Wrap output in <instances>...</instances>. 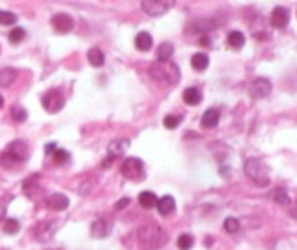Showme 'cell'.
Returning a JSON list of instances; mask_svg holds the SVG:
<instances>
[{"label":"cell","instance_id":"6da1fadb","mask_svg":"<svg viewBox=\"0 0 297 250\" xmlns=\"http://www.w3.org/2000/svg\"><path fill=\"white\" fill-rule=\"evenodd\" d=\"M166 241H168V233L157 224H144L139 230V243L142 250H157L165 246Z\"/></svg>","mask_w":297,"mask_h":250},{"label":"cell","instance_id":"7a4b0ae2","mask_svg":"<svg viewBox=\"0 0 297 250\" xmlns=\"http://www.w3.org/2000/svg\"><path fill=\"white\" fill-rule=\"evenodd\" d=\"M150 77L161 86H176L179 82V67L174 62H153L150 66Z\"/></svg>","mask_w":297,"mask_h":250},{"label":"cell","instance_id":"3957f363","mask_svg":"<svg viewBox=\"0 0 297 250\" xmlns=\"http://www.w3.org/2000/svg\"><path fill=\"white\" fill-rule=\"evenodd\" d=\"M28 159V148L23 140H14L12 144H8L4 153H0V165L4 168H12V166L19 165L23 161Z\"/></svg>","mask_w":297,"mask_h":250},{"label":"cell","instance_id":"277c9868","mask_svg":"<svg viewBox=\"0 0 297 250\" xmlns=\"http://www.w3.org/2000/svg\"><path fill=\"white\" fill-rule=\"evenodd\" d=\"M245 174L252 183L258 187H267L269 185V168L262 159L251 157L245 161Z\"/></svg>","mask_w":297,"mask_h":250},{"label":"cell","instance_id":"5b68a950","mask_svg":"<svg viewBox=\"0 0 297 250\" xmlns=\"http://www.w3.org/2000/svg\"><path fill=\"white\" fill-rule=\"evenodd\" d=\"M122 176L129 181H142L146 178V168L144 163L140 161L139 157H127L124 163H122Z\"/></svg>","mask_w":297,"mask_h":250},{"label":"cell","instance_id":"8992f818","mask_svg":"<svg viewBox=\"0 0 297 250\" xmlns=\"http://www.w3.org/2000/svg\"><path fill=\"white\" fill-rule=\"evenodd\" d=\"M41 105H43V108L49 114H56V112H60L64 108L66 99H64L60 90H49V92H45L41 95Z\"/></svg>","mask_w":297,"mask_h":250},{"label":"cell","instance_id":"52a82bcc","mask_svg":"<svg viewBox=\"0 0 297 250\" xmlns=\"http://www.w3.org/2000/svg\"><path fill=\"white\" fill-rule=\"evenodd\" d=\"M140 6H142V10H144L148 15L161 17V15H165L166 12L174 6V2H172V0H142Z\"/></svg>","mask_w":297,"mask_h":250},{"label":"cell","instance_id":"ba28073f","mask_svg":"<svg viewBox=\"0 0 297 250\" xmlns=\"http://www.w3.org/2000/svg\"><path fill=\"white\" fill-rule=\"evenodd\" d=\"M249 93H251L254 99H262V97H267L271 93V82L264 77H260V79H254L249 86Z\"/></svg>","mask_w":297,"mask_h":250},{"label":"cell","instance_id":"9c48e42d","mask_svg":"<svg viewBox=\"0 0 297 250\" xmlns=\"http://www.w3.org/2000/svg\"><path fill=\"white\" fill-rule=\"evenodd\" d=\"M51 25H53V28L56 30V32L67 34V32H71V30H73V27H75V21H73L71 15L56 14L53 19H51Z\"/></svg>","mask_w":297,"mask_h":250},{"label":"cell","instance_id":"30bf717a","mask_svg":"<svg viewBox=\"0 0 297 250\" xmlns=\"http://www.w3.org/2000/svg\"><path fill=\"white\" fill-rule=\"evenodd\" d=\"M271 27L275 28H286L288 27V23H290V12H288V8L284 6H277L273 12H271Z\"/></svg>","mask_w":297,"mask_h":250},{"label":"cell","instance_id":"8fae6325","mask_svg":"<svg viewBox=\"0 0 297 250\" xmlns=\"http://www.w3.org/2000/svg\"><path fill=\"white\" fill-rule=\"evenodd\" d=\"M54 230H56V224L45 220V222H40L34 228V235H36V239H40V241H49L54 235Z\"/></svg>","mask_w":297,"mask_h":250},{"label":"cell","instance_id":"7c38bea8","mask_svg":"<svg viewBox=\"0 0 297 250\" xmlns=\"http://www.w3.org/2000/svg\"><path fill=\"white\" fill-rule=\"evenodd\" d=\"M109 231H111V224L109 220L105 218H97V220H93L92 226H90V235L93 239H103V237L109 235Z\"/></svg>","mask_w":297,"mask_h":250},{"label":"cell","instance_id":"4fadbf2b","mask_svg":"<svg viewBox=\"0 0 297 250\" xmlns=\"http://www.w3.org/2000/svg\"><path fill=\"white\" fill-rule=\"evenodd\" d=\"M45 204L51 211H64V209H67L69 200H67L66 194H60V192H56V194H51V196L47 198Z\"/></svg>","mask_w":297,"mask_h":250},{"label":"cell","instance_id":"5bb4252c","mask_svg":"<svg viewBox=\"0 0 297 250\" xmlns=\"http://www.w3.org/2000/svg\"><path fill=\"white\" fill-rule=\"evenodd\" d=\"M157 211L159 215H163V217H168V215H172L174 211H176V200L170 196V194H166V196L159 198L157 200Z\"/></svg>","mask_w":297,"mask_h":250},{"label":"cell","instance_id":"9a60e30c","mask_svg":"<svg viewBox=\"0 0 297 250\" xmlns=\"http://www.w3.org/2000/svg\"><path fill=\"white\" fill-rule=\"evenodd\" d=\"M129 150V140L127 139H118V140H113L111 144H109V159H116L120 155H124V153Z\"/></svg>","mask_w":297,"mask_h":250},{"label":"cell","instance_id":"2e32d148","mask_svg":"<svg viewBox=\"0 0 297 250\" xmlns=\"http://www.w3.org/2000/svg\"><path fill=\"white\" fill-rule=\"evenodd\" d=\"M219 119H221V112L217 108H208L202 116V127L204 129H215L219 125Z\"/></svg>","mask_w":297,"mask_h":250},{"label":"cell","instance_id":"e0dca14e","mask_svg":"<svg viewBox=\"0 0 297 250\" xmlns=\"http://www.w3.org/2000/svg\"><path fill=\"white\" fill-rule=\"evenodd\" d=\"M153 45V40L152 36L148 32H140L137 34V38H135V47L139 49V51H142V53H146V51H150Z\"/></svg>","mask_w":297,"mask_h":250},{"label":"cell","instance_id":"ac0fdd59","mask_svg":"<svg viewBox=\"0 0 297 250\" xmlns=\"http://www.w3.org/2000/svg\"><path fill=\"white\" fill-rule=\"evenodd\" d=\"M183 101H185V105L196 106V105H200V101H202V93H200L198 88H187L183 92Z\"/></svg>","mask_w":297,"mask_h":250},{"label":"cell","instance_id":"d6986e66","mask_svg":"<svg viewBox=\"0 0 297 250\" xmlns=\"http://www.w3.org/2000/svg\"><path fill=\"white\" fill-rule=\"evenodd\" d=\"M226 43L230 49H241L245 45V34L239 32V30H232L228 34V38H226Z\"/></svg>","mask_w":297,"mask_h":250},{"label":"cell","instance_id":"ffe728a7","mask_svg":"<svg viewBox=\"0 0 297 250\" xmlns=\"http://www.w3.org/2000/svg\"><path fill=\"white\" fill-rule=\"evenodd\" d=\"M191 66H192V69H196V71H204L206 67L210 66V58H208V54H206V53L192 54Z\"/></svg>","mask_w":297,"mask_h":250},{"label":"cell","instance_id":"44dd1931","mask_svg":"<svg viewBox=\"0 0 297 250\" xmlns=\"http://www.w3.org/2000/svg\"><path fill=\"white\" fill-rule=\"evenodd\" d=\"M157 200L159 198L150 191H144L139 194V204L142 205L144 209H152V207H155V205H157Z\"/></svg>","mask_w":297,"mask_h":250},{"label":"cell","instance_id":"7402d4cb","mask_svg":"<svg viewBox=\"0 0 297 250\" xmlns=\"http://www.w3.org/2000/svg\"><path fill=\"white\" fill-rule=\"evenodd\" d=\"M88 62H90V66H93V67H101L105 64V54L101 53V49L93 47V49L88 51Z\"/></svg>","mask_w":297,"mask_h":250},{"label":"cell","instance_id":"603a6c76","mask_svg":"<svg viewBox=\"0 0 297 250\" xmlns=\"http://www.w3.org/2000/svg\"><path fill=\"white\" fill-rule=\"evenodd\" d=\"M174 54V45L172 43H161L157 49V62H168Z\"/></svg>","mask_w":297,"mask_h":250},{"label":"cell","instance_id":"cb8c5ba5","mask_svg":"<svg viewBox=\"0 0 297 250\" xmlns=\"http://www.w3.org/2000/svg\"><path fill=\"white\" fill-rule=\"evenodd\" d=\"M38 179H40V176H32L30 179H25V183H23V192H25L27 196H30V198L36 196V191L40 189V187H38Z\"/></svg>","mask_w":297,"mask_h":250},{"label":"cell","instance_id":"d4e9b609","mask_svg":"<svg viewBox=\"0 0 297 250\" xmlns=\"http://www.w3.org/2000/svg\"><path fill=\"white\" fill-rule=\"evenodd\" d=\"M271 198L278 205H290V196H288V192L284 191V189H275V191L271 192Z\"/></svg>","mask_w":297,"mask_h":250},{"label":"cell","instance_id":"484cf974","mask_svg":"<svg viewBox=\"0 0 297 250\" xmlns=\"http://www.w3.org/2000/svg\"><path fill=\"white\" fill-rule=\"evenodd\" d=\"M192 244H194V237L191 233H181L178 237V248L179 250H191Z\"/></svg>","mask_w":297,"mask_h":250},{"label":"cell","instance_id":"4316f807","mask_svg":"<svg viewBox=\"0 0 297 250\" xmlns=\"http://www.w3.org/2000/svg\"><path fill=\"white\" fill-rule=\"evenodd\" d=\"M19 230H21V224L17 218H6V222H4V233L6 235H15Z\"/></svg>","mask_w":297,"mask_h":250},{"label":"cell","instance_id":"83f0119b","mask_svg":"<svg viewBox=\"0 0 297 250\" xmlns=\"http://www.w3.org/2000/svg\"><path fill=\"white\" fill-rule=\"evenodd\" d=\"M15 75H17V73H15V69H12V67L2 69V71H0V86H10L14 82Z\"/></svg>","mask_w":297,"mask_h":250},{"label":"cell","instance_id":"f1b7e54d","mask_svg":"<svg viewBox=\"0 0 297 250\" xmlns=\"http://www.w3.org/2000/svg\"><path fill=\"white\" fill-rule=\"evenodd\" d=\"M25 36H27V32H25V28H14L12 32L8 34V40H10V43H14V45H17V43H21V41L25 40Z\"/></svg>","mask_w":297,"mask_h":250},{"label":"cell","instance_id":"f546056e","mask_svg":"<svg viewBox=\"0 0 297 250\" xmlns=\"http://www.w3.org/2000/svg\"><path fill=\"white\" fill-rule=\"evenodd\" d=\"M69 152H66V150H60V148H56V152L53 153V159L56 165H66L67 161H69Z\"/></svg>","mask_w":297,"mask_h":250},{"label":"cell","instance_id":"4dcf8cb0","mask_svg":"<svg viewBox=\"0 0 297 250\" xmlns=\"http://www.w3.org/2000/svg\"><path fill=\"white\" fill-rule=\"evenodd\" d=\"M179 123H181V116H176V114H168V116L163 119V125H165L166 129H176Z\"/></svg>","mask_w":297,"mask_h":250},{"label":"cell","instance_id":"1f68e13d","mask_svg":"<svg viewBox=\"0 0 297 250\" xmlns=\"http://www.w3.org/2000/svg\"><path fill=\"white\" fill-rule=\"evenodd\" d=\"M15 23H17V15L0 10V25H15Z\"/></svg>","mask_w":297,"mask_h":250},{"label":"cell","instance_id":"d6a6232c","mask_svg":"<svg viewBox=\"0 0 297 250\" xmlns=\"http://www.w3.org/2000/svg\"><path fill=\"white\" fill-rule=\"evenodd\" d=\"M225 230L228 231V233H238V230H239V220L238 218H234V217H228L225 220Z\"/></svg>","mask_w":297,"mask_h":250},{"label":"cell","instance_id":"836d02e7","mask_svg":"<svg viewBox=\"0 0 297 250\" xmlns=\"http://www.w3.org/2000/svg\"><path fill=\"white\" fill-rule=\"evenodd\" d=\"M12 116H14L15 121H25L27 119V110L23 106H15L14 110H12Z\"/></svg>","mask_w":297,"mask_h":250},{"label":"cell","instance_id":"e575fe53","mask_svg":"<svg viewBox=\"0 0 297 250\" xmlns=\"http://www.w3.org/2000/svg\"><path fill=\"white\" fill-rule=\"evenodd\" d=\"M129 204H131V200H129V198H122L118 204L114 205V209H116V211H122V209H126V207H127Z\"/></svg>","mask_w":297,"mask_h":250},{"label":"cell","instance_id":"d590c367","mask_svg":"<svg viewBox=\"0 0 297 250\" xmlns=\"http://www.w3.org/2000/svg\"><path fill=\"white\" fill-rule=\"evenodd\" d=\"M200 45H202V47H210V45H212V41H210V38H208L206 34L202 36V38H200Z\"/></svg>","mask_w":297,"mask_h":250},{"label":"cell","instance_id":"8d00e7d4","mask_svg":"<svg viewBox=\"0 0 297 250\" xmlns=\"http://www.w3.org/2000/svg\"><path fill=\"white\" fill-rule=\"evenodd\" d=\"M45 152H47V155H53V153L56 152V144H47Z\"/></svg>","mask_w":297,"mask_h":250},{"label":"cell","instance_id":"74e56055","mask_svg":"<svg viewBox=\"0 0 297 250\" xmlns=\"http://www.w3.org/2000/svg\"><path fill=\"white\" fill-rule=\"evenodd\" d=\"M290 213H291V217H293V218H297V202H295V205H293V207H291V211H290Z\"/></svg>","mask_w":297,"mask_h":250},{"label":"cell","instance_id":"f35d334b","mask_svg":"<svg viewBox=\"0 0 297 250\" xmlns=\"http://www.w3.org/2000/svg\"><path fill=\"white\" fill-rule=\"evenodd\" d=\"M2 105H4V99H2V95H0V108H2Z\"/></svg>","mask_w":297,"mask_h":250}]
</instances>
